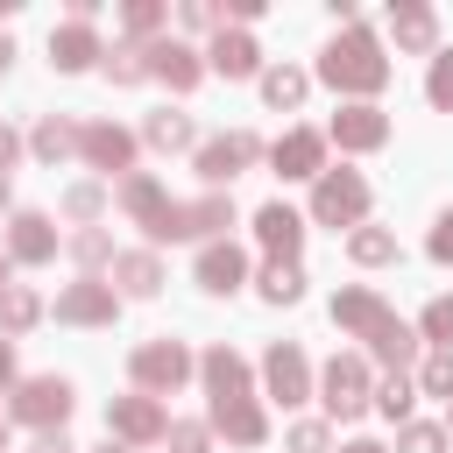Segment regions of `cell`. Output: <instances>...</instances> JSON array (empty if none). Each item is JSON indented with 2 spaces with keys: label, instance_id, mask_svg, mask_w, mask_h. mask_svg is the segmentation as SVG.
Wrapping results in <instances>:
<instances>
[{
  "label": "cell",
  "instance_id": "cell-1",
  "mask_svg": "<svg viewBox=\"0 0 453 453\" xmlns=\"http://www.w3.org/2000/svg\"><path fill=\"white\" fill-rule=\"evenodd\" d=\"M333 319H340L347 333H361V340L375 347V361H389L396 375H403V361L418 354V333H411L375 290H340V297H333Z\"/></svg>",
  "mask_w": 453,
  "mask_h": 453
},
{
  "label": "cell",
  "instance_id": "cell-2",
  "mask_svg": "<svg viewBox=\"0 0 453 453\" xmlns=\"http://www.w3.org/2000/svg\"><path fill=\"white\" fill-rule=\"evenodd\" d=\"M319 78H326V85H340V92H382V85H389V64H382L375 35L347 21V35H333V50H326Z\"/></svg>",
  "mask_w": 453,
  "mask_h": 453
},
{
  "label": "cell",
  "instance_id": "cell-3",
  "mask_svg": "<svg viewBox=\"0 0 453 453\" xmlns=\"http://www.w3.org/2000/svg\"><path fill=\"white\" fill-rule=\"evenodd\" d=\"M219 226H234V205L226 198H191V205H163V219L149 226L156 241H205V234H219Z\"/></svg>",
  "mask_w": 453,
  "mask_h": 453
},
{
  "label": "cell",
  "instance_id": "cell-4",
  "mask_svg": "<svg viewBox=\"0 0 453 453\" xmlns=\"http://www.w3.org/2000/svg\"><path fill=\"white\" fill-rule=\"evenodd\" d=\"M361 212H368V184H361L354 170H326L319 191H311V219H326V226H354Z\"/></svg>",
  "mask_w": 453,
  "mask_h": 453
},
{
  "label": "cell",
  "instance_id": "cell-5",
  "mask_svg": "<svg viewBox=\"0 0 453 453\" xmlns=\"http://www.w3.org/2000/svg\"><path fill=\"white\" fill-rule=\"evenodd\" d=\"M127 368H134V382H142V389H177V382L191 375V354H184L177 340H149V347H134V361H127Z\"/></svg>",
  "mask_w": 453,
  "mask_h": 453
},
{
  "label": "cell",
  "instance_id": "cell-6",
  "mask_svg": "<svg viewBox=\"0 0 453 453\" xmlns=\"http://www.w3.org/2000/svg\"><path fill=\"white\" fill-rule=\"evenodd\" d=\"M326 411H333V418H361V411H368V361H361V354H340V361L326 368Z\"/></svg>",
  "mask_w": 453,
  "mask_h": 453
},
{
  "label": "cell",
  "instance_id": "cell-7",
  "mask_svg": "<svg viewBox=\"0 0 453 453\" xmlns=\"http://www.w3.org/2000/svg\"><path fill=\"white\" fill-rule=\"evenodd\" d=\"M64 411H71V382L64 375H35V382L14 389V418L21 425H64Z\"/></svg>",
  "mask_w": 453,
  "mask_h": 453
},
{
  "label": "cell",
  "instance_id": "cell-8",
  "mask_svg": "<svg viewBox=\"0 0 453 453\" xmlns=\"http://www.w3.org/2000/svg\"><path fill=\"white\" fill-rule=\"evenodd\" d=\"M255 156H262V142H255V134H219V142H205V149H198V177H205V184H226V177H234V170H248Z\"/></svg>",
  "mask_w": 453,
  "mask_h": 453
},
{
  "label": "cell",
  "instance_id": "cell-9",
  "mask_svg": "<svg viewBox=\"0 0 453 453\" xmlns=\"http://www.w3.org/2000/svg\"><path fill=\"white\" fill-rule=\"evenodd\" d=\"M106 432H120V439H163L170 425H163V403L156 396H113Z\"/></svg>",
  "mask_w": 453,
  "mask_h": 453
},
{
  "label": "cell",
  "instance_id": "cell-10",
  "mask_svg": "<svg viewBox=\"0 0 453 453\" xmlns=\"http://www.w3.org/2000/svg\"><path fill=\"white\" fill-rule=\"evenodd\" d=\"M262 375H269V396H283V403H304V389H311V368L297 347H269Z\"/></svg>",
  "mask_w": 453,
  "mask_h": 453
},
{
  "label": "cell",
  "instance_id": "cell-11",
  "mask_svg": "<svg viewBox=\"0 0 453 453\" xmlns=\"http://www.w3.org/2000/svg\"><path fill=\"white\" fill-rule=\"evenodd\" d=\"M333 142L340 149H382L389 142V120L375 106H347V113H333Z\"/></svg>",
  "mask_w": 453,
  "mask_h": 453
},
{
  "label": "cell",
  "instance_id": "cell-12",
  "mask_svg": "<svg viewBox=\"0 0 453 453\" xmlns=\"http://www.w3.org/2000/svg\"><path fill=\"white\" fill-rule=\"evenodd\" d=\"M78 149L99 163V170H127L134 163V134H120V127H106V120H92V127H78Z\"/></svg>",
  "mask_w": 453,
  "mask_h": 453
},
{
  "label": "cell",
  "instance_id": "cell-13",
  "mask_svg": "<svg viewBox=\"0 0 453 453\" xmlns=\"http://www.w3.org/2000/svg\"><path fill=\"white\" fill-rule=\"evenodd\" d=\"M255 234H262V248H269L276 262H290L297 241H304V219H297L290 205H262V212H255Z\"/></svg>",
  "mask_w": 453,
  "mask_h": 453
},
{
  "label": "cell",
  "instance_id": "cell-14",
  "mask_svg": "<svg viewBox=\"0 0 453 453\" xmlns=\"http://www.w3.org/2000/svg\"><path fill=\"white\" fill-rule=\"evenodd\" d=\"M241 276H248V262H241V248H234V241H212V248L198 255V283H205V290H219V297H226V290H241Z\"/></svg>",
  "mask_w": 453,
  "mask_h": 453
},
{
  "label": "cell",
  "instance_id": "cell-15",
  "mask_svg": "<svg viewBox=\"0 0 453 453\" xmlns=\"http://www.w3.org/2000/svg\"><path fill=\"white\" fill-rule=\"evenodd\" d=\"M57 319H71V326H99V319H113V290H106V283H71V290L57 297Z\"/></svg>",
  "mask_w": 453,
  "mask_h": 453
},
{
  "label": "cell",
  "instance_id": "cell-16",
  "mask_svg": "<svg viewBox=\"0 0 453 453\" xmlns=\"http://www.w3.org/2000/svg\"><path fill=\"white\" fill-rule=\"evenodd\" d=\"M7 248H14V262H50V255H57V234H50V219H42V212H14Z\"/></svg>",
  "mask_w": 453,
  "mask_h": 453
},
{
  "label": "cell",
  "instance_id": "cell-17",
  "mask_svg": "<svg viewBox=\"0 0 453 453\" xmlns=\"http://www.w3.org/2000/svg\"><path fill=\"white\" fill-rule=\"evenodd\" d=\"M92 57H99V42H92L85 21H64V28L50 35V64H57V71H85Z\"/></svg>",
  "mask_w": 453,
  "mask_h": 453
},
{
  "label": "cell",
  "instance_id": "cell-18",
  "mask_svg": "<svg viewBox=\"0 0 453 453\" xmlns=\"http://www.w3.org/2000/svg\"><path fill=\"white\" fill-rule=\"evenodd\" d=\"M319 156H326V142H319L311 127H297V134L276 142V170H283V177H319Z\"/></svg>",
  "mask_w": 453,
  "mask_h": 453
},
{
  "label": "cell",
  "instance_id": "cell-19",
  "mask_svg": "<svg viewBox=\"0 0 453 453\" xmlns=\"http://www.w3.org/2000/svg\"><path fill=\"white\" fill-rule=\"evenodd\" d=\"M198 368H205V382H212V403H234V396H248V368H241V354L212 347Z\"/></svg>",
  "mask_w": 453,
  "mask_h": 453
},
{
  "label": "cell",
  "instance_id": "cell-20",
  "mask_svg": "<svg viewBox=\"0 0 453 453\" xmlns=\"http://www.w3.org/2000/svg\"><path fill=\"white\" fill-rule=\"evenodd\" d=\"M212 425H219L234 446H262V432H269V425H262V411H255L248 396H234V403H212Z\"/></svg>",
  "mask_w": 453,
  "mask_h": 453
},
{
  "label": "cell",
  "instance_id": "cell-21",
  "mask_svg": "<svg viewBox=\"0 0 453 453\" xmlns=\"http://www.w3.org/2000/svg\"><path fill=\"white\" fill-rule=\"evenodd\" d=\"M142 57H149V71H156V78H170L177 92H191V85H198V57H191L184 42H156V50H142Z\"/></svg>",
  "mask_w": 453,
  "mask_h": 453
},
{
  "label": "cell",
  "instance_id": "cell-22",
  "mask_svg": "<svg viewBox=\"0 0 453 453\" xmlns=\"http://www.w3.org/2000/svg\"><path fill=\"white\" fill-rule=\"evenodd\" d=\"M120 205H127V212H134L142 226H156L170 198H163V184H156V177H127V184H120Z\"/></svg>",
  "mask_w": 453,
  "mask_h": 453
},
{
  "label": "cell",
  "instance_id": "cell-23",
  "mask_svg": "<svg viewBox=\"0 0 453 453\" xmlns=\"http://www.w3.org/2000/svg\"><path fill=\"white\" fill-rule=\"evenodd\" d=\"M113 276H120V290H127V297H156L163 262H156V255H120V262H113Z\"/></svg>",
  "mask_w": 453,
  "mask_h": 453
},
{
  "label": "cell",
  "instance_id": "cell-24",
  "mask_svg": "<svg viewBox=\"0 0 453 453\" xmlns=\"http://www.w3.org/2000/svg\"><path fill=\"white\" fill-rule=\"evenodd\" d=\"M35 319H42V297H35L28 283H7V290H0V326H7V333H28Z\"/></svg>",
  "mask_w": 453,
  "mask_h": 453
},
{
  "label": "cell",
  "instance_id": "cell-25",
  "mask_svg": "<svg viewBox=\"0 0 453 453\" xmlns=\"http://www.w3.org/2000/svg\"><path fill=\"white\" fill-rule=\"evenodd\" d=\"M389 28H396V42H403V50H432V35H439L432 7H396V14H389Z\"/></svg>",
  "mask_w": 453,
  "mask_h": 453
},
{
  "label": "cell",
  "instance_id": "cell-26",
  "mask_svg": "<svg viewBox=\"0 0 453 453\" xmlns=\"http://www.w3.org/2000/svg\"><path fill=\"white\" fill-rule=\"evenodd\" d=\"M212 71H226V78H248V71H255V42L219 28V42H212Z\"/></svg>",
  "mask_w": 453,
  "mask_h": 453
},
{
  "label": "cell",
  "instance_id": "cell-27",
  "mask_svg": "<svg viewBox=\"0 0 453 453\" xmlns=\"http://www.w3.org/2000/svg\"><path fill=\"white\" fill-rule=\"evenodd\" d=\"M262 297H269V304H297V297H304V269H297V262H269V269H262Z\"/></svg>",
  "mask_w": 453,
  "mask_h": 453
},
{
  "label": "cell",
  "instance_id": "cell-28",
  "mask_svg": "<svg viewBox=\"0 0 453 453\" xmlns=\"http://www.w3.org/2000/svg\"><path fill=\"white\" fill-rule=\"evenodd\" d=\"M142 134H149L156 149H191V134H198V127H191V113H149V127H142Z\"/></svg>",
  "mask_w": 453,
  "mask_h": 453
},
{
  "label": "cell",
  "instance_id": "cell-29",
  "mask_svg": "<svg viewBox=\"0 0 453 453\" xmlns=\"http://www.w3.org/2000/svg\"><path fill=\"white\" fill-rule=\"evenodd\" d=\"M28 142H35V156H42V163H64V156L78 149V127H71V120H42Z\"/></svg>",
  "mask_w": 453,
  "mask_h": 453
},
{
  "label": "cell",
  "instance_id": "cell-30",
  "mask_svg": "<svg viewBox=\"0 0 453 453\" xmlns=\"http://www.w3.org/2000/svg\"><path fill=\"white\" fill-rule=\"evenodd\" d=\"M262 99H269V106H297V99H304V71H290V64L269 71V78H262Z\"/></svg>",
  "mask_w": 453,
  "mask_h": 453
},
{
  "label": "cell",
  "instance_id": "cell-31",
  "mask_svg": "<svg viewBox=\"0 0 453 453\" xmlns=\"http://www.w3.org/2000/svg\"><path fill=\"white\" fill-rule=\"evenodd\" d=\"M347 255H354V262H389V255H396V234H382V226H361V234L347 241Z\"/></svg>",
  "mask_w": 453,
  "mask_h": 453
},
{
  "label": "cell",
  "instance_id": "cell-32",
  "mask_svg": "<svg viewBox=\"0 0 453 453\" xmlns=\"http://www.w3.org/2000/svg\"><path fill=\"white\" fill-rule=\"evenodd\" d=\"M99 205H106V184H71L64 191V212L71 219H99Z\"/></svg>",
  "mask_w": 453,
  "mask_h": 453
},
{
  "label": "cell",
  "instance_id": "cell-33",
  "mask_svg": "<svg viewBox=\"0 0 453 453\" xmlns=\"http://www.w3.org/2000/svg\"><path fill=\"white\" fill-rule=\"evenodd\" d=\"M418 382H425V396H453V354L439 347V354L418 368Z\"/></svg>",
  "mask_w": 453,
  "mask_h": 453
},
{
  "label": "cell",
  "instance_id": "cell-34",
  "mask_svg": "<svg viewBox=\"0 0 453 453\" xmlns=\"http://www.w3.org/2000/svg\"><path fill=\"white\" fill-rule=\"evenodd\" d=\"M425 340H439V347L453 354V297H432V304H425Z\"/></svg>",
  "mask_w": 453,
  "mask_h": 453
},
{
  "label": "cell",
  "instance_id": "cell-35",
  "mask_svg": "<svg viewBox=\"0 0 453 453\" xmlns=\"http://www.w3.org/2000/svg\"><path fill=\"white\" fill-rule=\"evenodd\" d=\"M106 71H113L120 85H134V78H149V57H142V50H113V57H106Z\"/></svg>",
  "mask_w": 453,
  "mask_h": 453
},
{
  "label": "cell",
  "instance_id": "cell-36",
  "mask_svg": "<svg viewBox=\"0 0 453 453\" xmlns=\"http://www.w3.org/2000/svg\"><path fill=\"white\" fill-rule=\"evenodd\" d=\"M375 403H382L389 418H411V382H403V375H389V382L375 389Z\"/></svg>",
  "mask_w": 453,
  "mask_h": 453
},
{
  "label": "cell",
  "instance_id": "cell-37",
  "mask_svg": "<svg viewBox=\"0 0 453 453\" xmlns=\"http://www.w3.org/2000/svg\"><path fill=\"white\" fill-rule=\"evenodd\" d=\"M403 453H446V432L439 425H403Z\"/></svg>",
  "mask_w": 453,
  "mask_h": 453
},
{
  "label": "cell",
  "instance_id": "cell-38",
  "mask_svg": "<svg viewBox=\"0 0 453 453\" xmlns=\"http://www.w3.org/2000/svg\"><path fill=\"white\" fill-rule=\"evenodd\" d=\"M425 92H432V106H453V57H439V64H432Z\"/></svg>",
  "mask_w": 453,
  "mask_h": 453
},
{
  "label": "cell",
  "instance_id": "cell-39",
  "mask_svg": "<svg viewBox=\"0 0 453 453\" xmlns=\"http://www.w3.org/2000/svg\"><path fill=\"white\" fill-rule=\"evenodd\" d=\"M156 21H163V7H156V0H134V7H127V35H149Z\"/></svg>",
  "mask_w": 453,
  "mask_h": 453
},
{
  "label": "cell",
  "instance_id": "cell-40",
  "mask_svg": "<svg viewBox=\"0 0 453 453\" xmlns=\"http://www.w3.org/2000/svg\"><path fill=\"white\" fill-rule=\"evenodd\" d=\"M163 439H170L177 453H205V425H170Z\"/></svg>",
  "mask_w": 453,
  "mask_h": 453
},
{
  "label": "cell",
  "instance_id": "cell-41",
  "mask_svg": "<svg viewBox=\"0 0 453 453\" xmlns=\"http://www.w3.org/2000/svg\"><path fill=\"white\" fill-rule=\"evenodd\" d=\"M71 255H78L85 269H92V262H106V234H78V241H71Z\"/></svg>",
  "mask_w": 453,
  "mask_h": 453
},
{
  "label": "cell",
  "instance_id": "cell-42",
  "mask_svg": "<svg viewBox=\"0 0 453 453\" xmlns=\"http://www.w3.org/2000/svg\"><path fill=\"white\" fill-rule=\"evenodd\" d=\"M290 446H297V453H319V446H326V425H290Z\"/></svg>",
  "mask_w": 453,
  "mask_h": 453
},
{
  "label": "cell",
  "instance_id": "cell-43",
  "mask_svg": "<svg viewBox=\"0 0 453 453\" xmlns=\"http://www.w3.org/2000/svg\"><path fill=\"white\" fill-rule=\"evenodd\" d=\"M432 262H453V212L432 226Z\"/></svg>",
  "mask_w": 453,
  "mask_h": 453
},
{
  "label": "cell",
  "instance_id": "cell-44",
  "mask_svg": "<svg viewBox=\"0 0 453 453\" xmlns=\"http://www.w3.org/2000/svg\"><path fill=\"white\" fill-rule=\"evenodd\" d=\"M21 156V142H14V127H0V177H7V163Z\"/></svg>",
  "mask_w": 453,
  "mask_h": 453
},
{
  "label": "cell",
  "instance_id": "cell-45",
  "mask_svg": "<svg viewBox=\"0 0 453 453\" xmlns=\"http://www.w3.org/2000/svg\"><path fill=\"white\" fill-rule=\"evenodd\" d=\"M35 453H78V446H71L64 432H42V439H35Z\"/></svg>",
  "mask_w": 453,
  "mask_h": 453
},
{
  "label": "cell",
  "instance_id": "cell-46",
  "mask_svg": "<svg viewBox=\"0 0 453 453\" xmlns=\"http://www.w3.org/2000/svg\"><path fill=\"white\" fill-rule=\"evenodd\" d=\"M14 382V354H7V340H0V389Z\"/></svg>",
  "mask_w": 453,
  "mask_h": 453
},
{
  "label": "cell",
  "instance_id": "cell-47",
  "mask_svg": "<svg viewBox=\"0 0 453 453\" xmlns=\"http://www.w3.org/2000/svg\"><path fill=\"white\" fill-rule=\"evenodd\" d=\"M347 453H382V446H375V439H354V446H347Z\"/></svg>",
  "mask_w": 453,
  "mask_h": 453
},
{
  "label": "cell",
  "instance_id": "cell-48",
  "mask_svg": "<svg viewBox=\"0 0 453 453\" xmlns=\"http://www.w3.org/2000/svg\"><path fill=\"white\" fill-rule=\"evenodd\" d=\"M7 57H14V42H7V35H0V71H7Z\"/></svg>",
  "mask_w": 453,
  "mask_h": 453
},
{
  "label": "cell",
  "instance_id": "cell-49",
  "mask_svg": "<svg viewBox=\"0 0 453 453\" xmlns=\"http://www.w3.org/2000/svg\"><path fill=\"white\" fill-rule=\"evenodd\" d=\"M0 290H7V255H0Z\"/></svg>",
  "mask_w": 453,
  "mask_h": 453
},
{
  "label": "cell",
  "instance_id": "cell-50",
  "mask_svg": "<svg viewBox=\"0 0 453 453\" xmlns=\"http://www.w3.org/2000/svg\"><path fill=\"white\" fill-rule=\"evenodd\" d=\"M0 205H7V177H0Z\"/></svg>",
  "mask_w": 453,
  "mask_h": 453
},
{
  "label": "cell",
  "instance_id": "cell-51",
  "mask_svg": "<svg viewBox=\"0 0 453 453\" xmlns=\"http://www.w3.org/2000/svg\"><path fill=\"white\" fill-rule=\"evenodd\" d=\"M0 453H7V432H0Z\"/></svg>",
  "mask_w": 453,
  "mask_h": 453
},
{
  "label": "cell",
  "instance_id": "cell-52",
  "mask_svg": "<svg viewBox=\"0 0 453 453\" xmlns=\"http://www.w3.org/2000/svg\"><path fill=\"white\" fill-rule=\"evenodd\" d=\"M106 453H120V446H106Z\"/></svg>",
  "mask_w": 453,
  "mask_h": 453
}]
</instances>
